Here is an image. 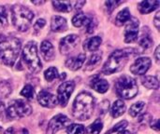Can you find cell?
Returning <instances> with one entry per match:
<instances>
[{"label":"cell","instance_id":"42","mask_svg":"<svg viewBox=\"0 0 160 134\" xmlns=\"http://www.w3.org/2000/svg\"><path fill=\"white\" fill-rule=\"evenodd\" d=\"M159 46L157 47V49L155 51V58H156V61L157 62H159Z\"/></svg>","mask_w":160,"mask_h":134},{"label":"cell","instance_id":"1","mask_svg":"<svg viewBox=\"0 0 160 134\" xmlns=\"http://www.w3.org/2000/svg\"><path fill=\"white\" fill-rule=\"evenodd\" d=\"M21 46V41L16 37L0 36V62L12 66L19 56Z\"/></svg>","mask_w":160,"mask_h":134},{"label":"cell","instance_id":"39","mask_svg":"<svg viewBox=\"0 0 160 134\" xmlns=\"http://www.w3.org/2000/svg\"><path fill=\"white\" fill-rule=\"evenodd\" d=\"M85 1H77V2H72V5H74V8L75 9H81L83 5H85Z\"/></svg>","mask_w":160,"mask_h":134},{"label":"cell","instance_id":"8","mask_svg":"<svg viewBox=\"0 0 160 134\" xmlns=\"http://www.w3.org/2000/svg\"><path fill=\"white\" fill-rule=\"evenodd\" d=\"M75 88V84L72 81H66L63 82L59 88H58V102L60 103V104L65 107L68 104V102L69 100V97L71 95V93L73 92Z\"/></svg>","mask_w":160,"mask_h":134},{"label":"cell","instance_id":"9","mask_svg":"<svg viewBox=\"0 0 160 134\" xmlns=\"http://www.w3.org/2000/svg\"><path fill=\"white\" fill-rule=\"evenodd\" d=\"M139 20L137 18H130L128 21L125 31V42L133 43L138 39L139 35Z\"/></svg>","mask_w":160,"mask_h":134},{"label":"cell","instance_id":"7","mask_svg":"<svg viewBox=\"0 0 160 134\" xmlns=\"http://www.w3.org/2000/svg\"><path fill=\"white\" fill-rule=\"evenodd\" d=\"M32 113V107L22 100L12 101L8 109L7 115L9 118H20L29 116Z\"/></svg>","mask_w":160,"mask_h":134},{"label":"cell","instance_id":"28","mask_svg":"<svg viewBox=\"0 0 160 134\" xmlns=\"http://www.w3.org/2000/svg\"><path fill=\"white\" fill-rule=\"evenodd\" d=\"M101 42H102V40H101V38L99 36H94V37L90 38L89 41H88V43H87L88 50H90V51L97 50L99 48Z\"/></svg>","mask_w":160,"mask_h":134},{"label":"cell","instance_id":"23","mask_svg":"<svg viewBox=\"0 0 160 134\" xmlns=\"http://www.w3.org/2000/svg\"><path fill=\"white\" fill-rule=\"evenodd\" d=\"M142 85L149 90H158L159 87L158 80L155 76H145L142 78Z\"/></svg>","mask_w":160,"mask_h":134},{"label":"cell","instance_id":"19","mask_svg":"<svg viewBox=\"0 0 160 134\" xmlns=\"http://www.w3.org/2000/svg\"><path fill=\"white\" fill-rule=\"evenodd\" d=\"M126 111V104L122 100H117L116 102H114V104L112 106V110H111V114L112 116V118H119L120 116H122Z\"/></svg>","mask_w":160,"mask_h":134},{"label":"cell","instance_id":"25","mask_svg":"<svg viewBox=\"0 0 160 134\" xmlns=\"http://www.w3.org/2000/svg\"><path fill=\"white\" fill-rule=\"evenodd\" d=\"M145 107V104L143 102H139V103H136L134 104L130 109H129V115L133 118L137 117L138 115H140L142 113V111L144 109Z\"/></svg>","mask_w":160,"mask_h":134},{"label":"cell","instance_id":"27","mask_svg":"<svg viewBox=\"0 0 160 134\" xmlns=\"http://www.w3.org/2000/svg\"><path fill=\"white\" fill-rule=\"evenodd\" d=\"M103 129V124L100 119H96V121L88 127V134H99Z\"/></svg>","mask_w":160,"mask_h":134},{"label":"cell","instance_id":"22","mask_svg":"<svg viewBox=\"0 0 160 134\" xmlns=\"http://www.w3.org/2000/svg\"><path fill=\"white\" fill-rule=\"evenodd\" d=\"M88 16H86L83 13H78L76 14L73 18H72V23L75 27H82V26H85L86 23L89 21Z\"/></svg>","mask_w":160,"mask_h":134},{"label":"cell","instance_id":"44","mask_svg":"<svg viewBox=\"0 0 160 134\" xmlns=\"http://www.w3.org/2000/svg\"><path fill=\"white\" fill-rule=\"evenodd\" d=\"M32 3H33V4H35V5H41V4H44V3H45V1H38V2L32 1Z\"/></svg>","mask_w":160,"mask_h":134},{"label":"cell","instance_id":"38","mask_svg":"<svg viewBox=\"0 0 160 134\" xmlns=\"http://www.w3.org/2000/svg\"><path fill=\"white\" fill-rule=\"evenodd\" d=\"M46 24V21H45V20H43V19H38V21H37V22L34 24V30L36 31V32H38V31H39L41 28H43V26Z\"/></svg>","mask_w":160,"mask_h":134},{"label":"cell","instance_id":"30","mask_svg":"<svg viewBox=\"0 0 160 134\" xmlns=\"http://www.w3.org/2000/svg\"><path fill=\"white\" fill-rule=\"evenodd\" d=\"M44 76L48 82H52L53 79H55L58 76V71L55 67H50L49 69L45 71Z\"/></svg>","mask_w":160,"mask_h":134},{"label":"cell","instance_id":"41","mask_svg":"<svg viewBox=\"0 0 160 134\" xmlns=\"http://www.w3.org/2000/svg\"><path fill=\"white\" fill-rule=\"evenodd\" d=\"M152 128H153L154 130H156L157 132L159 131V121H158V119H156V120L152 123Z\"/></svg>","mask_w":160,"mask_h":134},{"label":"cell","instance_id":"2","mask_svg":"<svg viewBox=\"0 0 160 134\" xmlns=\"http://www.w3.org/2000/svg\"><path fill=\"white\" fill-rule=\"evenodd\" d=\"M95 99L89 92H81L73 103V116L80 121L88 120L94 111Z\"/></svg>","mask_w":160,"mask_h":134},{"label":"cell","instance_id":"35","mask_svg":"<svg viewBox=\"0 0 160 134\" xmlns=\"http://www.w3.org/2000/svg\"><path fill=\"white\" fill-rule=\"evenodd\" d=\"M96 25H97V22H96L95 19L92 18V17H90L88 22H87L86 25H85V27H86V32H87L88 34H92V33L95 31Z\"/></svg>","mask_w":160,"mask_h":134},{"label":"cell","instance_id":"26","mask_svg":"<svg viewBox=\"0 0 160 134\" xmlns=\"http://www.w3.org/2000/svg\"><path fill=\"white\" fill-rule=\"evenodd\" d=\"M139 44H140V46H141L142 48H143L144 49H149V48L153 45V40H152L151 36H150L148 34H146V33H145V31L143 32V34H142V37L140 38V40H139Z\"/></svg>","mask_w":160,"mask_h":134},{"label":"cell","instance_id":"10","mask_svg":"<svg viewBox=\"0 0 160 134\" xmlns=\"http://www.w3.org/2000/svg\"><path fill=\"white\" fill-rule=\"evenodd\" d=\"M70 123V120L68 119V118H67L64 115H57L54 118H52L51 119V121L48 124V128H47V134H54L57 132H59L60 130L64 129L65 127H67L68 124Z\"/></svg>","mask_w":160,"mask_h":134},{"label":"cell","instance_id":"4","mask_svg":"<svg viewBox=\"0 0 160 134\" xmlns=\"http://www.w3.org/2000/svg\"><path fill=\"white\" fill-rule=\"evenodd\" d=\"M34 12L27 7L17 5L12 7V23L21 32L27 31L32 24Z\"/></svg>","mask_w":160,"mask_h":134},{"label":"cell","instance_id":"20","mask_svg":"<svg viewBox=\"0 0 160 134\" xmlns=\"http://www.w3.org/2000/svg\"><path fill=\"white\" fill-rule=\"evenodd\" d=\"M130 20V12L129 9L128 7H126L125 9L121 10L115 19V24L117 26H122L123 24H125L126 22H128Z\"/></svg>","mask_w":160,"mask_h":134},{"label":"cell","instance_id":"36","mask_svg":"<svg viewBox=\"0 0 160 134\" xmlns=\"http://www.w3.org/2000/svg\"><path fill=\"white\" fill-rule=\"evenodd\" d=\"M128 121H126V120H123V121H120L119 123H117L114 127H113V129L111 131V132H122V131H124V129L126 128V127H128Z\"/></svg>","mask_w":160,"mask_h":134},{"label":"cell","instance_id":"40","mask_svg":"<svg viewBox=\"0 0 160 134\" xmlns=\"http://www.w3.org/2000/svg\"><path fill=\"white\" fill-rule=\"evenodd\" d=\"M159 16H160V12L158 11L157 14H156V17L154 18V23H155V26L157 27L158 30H159Z\"/></svg>","mask_w":160,"mask_h":134},{"label":"cell","instance_id":"31","mask_svg":"<svg viewBox=\"0 0 160 134\" xmlns=\"http://www.w3.org/2000/svg\"><path fill=\"white\" fill-rule=\"evenodd\" d=\"M21 95L25 97L26 99H33L35 95L34 88L31 85H25L21 91Z\"/></svg>","mask_w":160,"mask_h":134},{"label":"cell","instance_id":"21","mask_svg":"<svg viewBox=\"0 0 160 134\" xmlns=\"http://www.w3.org/2000/svg\"><path fill=\"white\" fill-rule=\"evenodd\" d=\"M52 6L56 10L61 12H69L72 9V2L68 1H53Z\"/></svg>","mask_w":160,"mask_h":134},{"label":"cell","instance_id":"6","mask_svg":"<svg viewBox=\"0 0 160 134\" xmlns=\"http://www.w3.org/2000/svg\"><path fill=\"white\" fill-rule=\"evenodd\" d=\"M115 89L117 94L124 99H132L138 93V85L132 77L127 75L120 76L115 84Z\"/></svg>","mask_w":160,"mask_h":134},{"label":"cell","instance_id":"32","mask_svg":"<svg viewBox=\"0 0 160 134\" xmlns=\"http://www.w3.org/2000/svg\"><path fill=\"white\" fill-rule=\"evenodd\" d=\"M10 92H11L10 85L6 81H1L0 82V96L7 97V96L9 95Z\"/></svg>","mask_w":160,"mask_h":134},{"label":"cell","instance_id":"5","mask_svg":"<svg viewBox=\"0 0 160 134\" xmlns=\"http://www.w3.org/2000/svg\"><path fill=\"white\" fill-rule=\"evenodd\" d=\"M22 58L30 72L37 74L42 69V64L38 55L37 45L35 42L30 41L25 45L22 49Z\"/></svg>","mask_w":160,"mask_h":134},{"label":"cell","instance_id":"33","mask_svg":"<svg viewBox=\"0 0 160 134\" xmlns=\"http://www.w3.org/2000/svg\"><path fill=\"white\" fill-rule=\"evenodd\" d=\"M8 23V15L6 8L2 6H0V25L5 26Z\"/></svg>","mask_w":160,"mask_h":134},{"label":"cell","instance_id":"18","mask_svg":"<svg viewBox=\"0 0 160 134\" xmlns=\"http://www.w3.org/2000/svg\"><path fill=\"white\" fill-rule=\"evenodd\" d=\"M159 1H142L139 4V9L142 13H150L157 9L159 6Z\"/></svg>","mask_w":160,"mask_h":134},{"label":"cell","instance_id":"45","mask_svg":"<svg viewBox=\"0 0 160 134\" xmlns=\"http://www.w3.org/2000/svg\"><path fill=\"white\" fill-rule=\"evenodd\" d=\"M117 134H132L130 132L128 131H122V132H119Z\"/></svg>","mask_w":160,"mask_h":134},{"label":"cell","instance_id":"37","mask_svg":"<svg viewBox=\"0 0 160 134\" xmlns=\"http://www.w3.org/2000/svg\"><path fill=\"white\" fill-rule=\"evenodd\" d=\"M122 2L121 1H107L106 3H105V5H106V7H107V10L111 13L118 5H120Z\"/></svg>","mask_w":160,"mask_h":134},{"label":"cell","instance_id":"14","mask_svg":"<svg viewBox=\"0 0 160 134\" xmlns=\"http://www.w3.org/2000/svg\"><path fill=\"white\" fill-rule=\"evenodd\" d=\"M85 59H86L85 54L81 53L76 57H72V58H69L68 60H67L66 66L71 71H76L82 66V64L85 62Z\"/></svg>","mask_w":160,"mask_h":134},{"label":"cell","instance_id":"3","mask_svg":"<svg viewBox=\"0 0 160 134\" xmlns=\"http://www.w3.org/2000/svg\"><path fill=\"white\" fill-rule=\"evenodd\" d=\"M133 50L134 49H119V50H115L114 52H112L110 55L108 61L105 62L102 68V73L108 76V75H112L116 72H119L127 64L128 58L130 54L132 53L131 51Z\"/></svg>","mask_w":160,"mask_h":134},{"label":"cell","instance_id":"34","mask_svg":"<svg viewBox=\"0 0 160 134\" xmlns=\"http://www.w3.org/2000/svg\"><path fill=\"white\" fill-rule=\"evenodd\" d=\"M5 134H28V132L26 129H23V128L16 129L14 127H10L5 132Z\"/></svg>","mask_w":160,"mask_h":134},{"label":"cell","instance_id":"16","mask_svg":"<svg viewBox=\"0 0 160 134\" xmlns=\"http://www.w3.org/2000/svg\"><path fill=\"white\" fill-rule=\"evenodd\" d=\"M40 52L42 57L44 58L45 61L50 62L52 61L54 58V49H53V46L52 45L51 42L45 40L41 43L40 46Z\"/></svg>","mask_w":160,"mask_h":134},{"label":"cell","instance_id":"43","mask_svg":"<svg viewBox=\"0 0 160 134\" xmlns=\"http://www.w3.org/2000/svg\"><path fill=\"white\" fill-rule=\"evenodd\" d=\"M4 109H5V106H4V104L0 101V117L3 115L4 113Z\"/></svg>","mask_w":160,"mask_h":134},{"label":"cell","instance_id":"11","mask_svg":"<svg viewBox=\"0 0 160 134\" xmlns=\"http://www.w3.org/2000/svg\"><path fill=\"white\" fill-rule=\"evenodd\" d=\"M79 42H80V38L76 35H69L64 37L60 41V45H59L60 52L64 55L68 54L70 51H72L77 47Z\"/></svg>","mask_w":160,"mask_h":134},{"label":"cell","instance_id":"17","mask_svg":"<svg viewBox=\"0 0 160 134\" xmlns=\"http://www.w3.org/2000/svg\"><path fill=\"white\" fill-rule=\"evenodd\" d=\"M92 88L99 92V93H105L108 90H109V83L107 80L100 78L98 76H96L93 80H92V84H91Z\"/></svg>","mask_w":160,"mask_h":134},{"label":"cell","instance_id":"24","mask_svg":"<svg viewBox=\"0 0 160 134\" xmlns=\"http://www.w3.org/2000/svg\"><path fill=\"white\" fill-rule=\"evenodd\" d=\"M101 62V56H100L99 54H97V53L93 54V55L90 57L89 61L87 62V63H86V66H85L84 70H85V71L93 70L97 65H98V64H99V62Z\"/></svg>","mask_w":160,"mask_h":134},{"label":"cell","instance_id":"15","mask_svg":"<svg viewBox=\"0 0 160 134\" xmlns=\"http://www.w3.org/2000/svg\"><path fill=\"white\" fill-rule=\"evenodd\" d=\"M51 29L52 32H65L68 29V23L65 18L61 16H53L52 18Z\"/></svg>","mask_w":160,"mask_h":134},{"label":"cell","instance_id":"12","mask_svg":"<svg viewBox=\"0 0 160 134\" xmlns=\"http://www.w3.org/2000/svg\"><path fill=\"white\" fill-rule=\"evenodd\" d=\"M151 66V60L148 57H142L135 61L130 67V72L133 75L142 76L144 75Z\"/></svg>","mask_w":160,"mask_h":134},{"label":"cell","instance_id":"13","mask_svg":"<svg viewBox=\"0 0 160 134\" xmlns=\"http://www.w3.org/2000/svg\"><path fill=\"white\" fill-rule=\"evenodd\" d=\"M38 101L43 107L47 108H53L57 104V99L56 97L47 91H41L38 95Z\"/></svg>","mask_w":160,"mask_h":134},{"label":"cell","instance_id":"29","mask_svg":"<svg viewBox=\"0 0 160 134\" xmlns=\"http://www.w3.org/2000/svg\"><path fill=\"white\" fill-rule=\"evenodd\" d=\"M68 134H85V128L80 124H72L68 127L67 130Z\"/></svg>","mask_w":160,"mask_h":134}]
</instances>
